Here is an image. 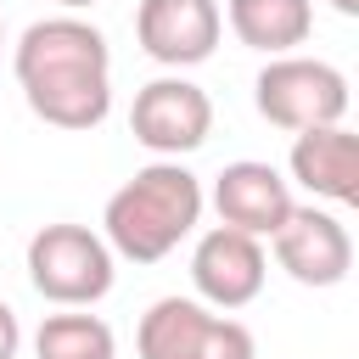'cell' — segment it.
Masks as SVG:
<instances>
[{"label": "cell", "instance_id": "cell-6", "mask_svg": "<svg viewBox=\"0 0 359 359\" xmlns=\"http://www.w3.org/2000/svg\"><path fill=\"white\" fill-rule=\"evenodd\" d=\"M129 135L151 157H185V151H196L213 135V101H208L202 84H191L180 73H163V79H151V84L135 90Z\"/></svg>", "mask_w": 359, "mask_h": 359}, {"label": "cell", "instance_id": "cell-11", "mask_svg": "<svg viewBox=\"0 0 359 359\" xmlns=\"http://www.w3.org/2000/svg\"><path fill=\"white\" fill-rule=\"evenodd\" d=\"M292 180L337 208H353L359 202V140L353 129L342 123H325V129H303L292 135Z\"/></svg>", "mask_w": 359, "mask_h": 359}, {"label": "cell", "instance_id": "cell-17", "mask_svg": "<svg viewBox=\"0 0 359 359\" xmlns=\"http://www.w3.org/2000/svg\"><path fill=\"white\" fill-rule=\"evenodd\" d=\"M0 45H6V22H0Z\"/></svg>", "mask_w": 359, "mask_h": 359}, {"label": "cell", "instance_id": "cell-5", "mask_svg": "<svg viewBox=\"0 0 359 359\" xmlns=\"http://www.w3.org/2000/svg\"><path fill=\"white\" fill-rule=\"evenodd\" d=\"M252 101L275 129L303 135L348 118V79L320 56H269V67L252 84Z\"/></svg>", "mask_w": 359, "mask_h": 359}, {"label": "cell", "instance_id": "cell-16", "mask_svg": "<svg viewBox=\"0 0 359 359\" xmlns=\"http://www.w3.org/2000/svg\"><path fill=\"white\" fill-rule=\"evenodd\" d=\"M62 11H84V6H101V0H56Z\"/></svg>", "mask_w": 359, "mask_h": 359}, {"label": "cell", "instance_id": "cell-14", "mask_svg": "<svg viewBox=\"0 0 359 359\" xmlns=\"http://www.w3.org/2000/svg\"><path fill=\"white\" fill-rule=\"evenodd\" d=\"M17 348H22V325H17V309L0 297V359H17Z\"/></svg>", "mask_w": 359, "mask_h": 359}, {"label": "cell", "instance_id": "cell-8", "mask_svg": "<svg viewBox=\"0 0 359 359\" xmlns=\"http://www.w3.org/2000/svg\"><path fill=\"white\" fill-rule=\"evenodd\" d=\"M269 247L297 286H342L353 269V236L325 208H292L286 224L269 236Z\"/></svg>", "mask_w": 359, "mask_h": 359}, {"label": "cell", "instance_id": "cell-2", "mask_svg": "<svg viewBox=\"0 0 359 359\" xmlns=\"http://www.w3.org/2000/svg\"><path fill=\"white\" fill-rule=\"evenodd\" d=\"M202 180L180 163V157H157L146 168H135L101 208V236L112 247V258L129 264H163L196 224H202Z\"/></svg>", "mask_w": 359, "mask_h": 359}, {"label": "cell", "instance_id": "cell-3", "mask_svg": "<svg viewBox=\"0 0 359 359\" xmlns=\"http://www.w3.org/2000/svg\"><path fill=\"white\" fill-rule=\"evenodd\" d=\"M118 258L90 224H39L28 236V280L56 309H90L112 292Z\"/></svg>", "mask_w": 359, "mask_h": 359}, {"label": "cell", "instance_id": "cell-12", "mask_svg": "<svg viewBox=\"0 0 359 359\" xmlns=\"http://www.w3.org/2000/svg\"><path fill=\"white\" fill-rule=\"evenodd\" d=\"M224 22H230V34L247 50L292 56L314 34V6L309 0H230L224 6Z\"/></svg>", "mask_w": 359, "mask_h": 359}, {"label": "cell", "instance_id": "cell-15", "mask_svg": "<svg viewBox=\"0 0 359 359\" xmlns=\"http://www.w3.org/2000/svg\"><path fill=\"white\" fill-rule=\"evenodd\" d=\"M331 6H337L342 17H359V0H331Z\"/></svg>", "mask_w": 359, "mask_h": 359}, {"label": "cell", "instance_id": "cell-13", "mask_svg": "<svg viewBox=\"0 0 359 359\" xmlns=\"http://www.w3.org/2000/svg\"><path fill=\"white\" fill-rule=\"evenodd\" d=\"M34 359H118V337L101 314L84 309L45 314L34 331Z\"/></svg>", "mask_w": 359, "mask_h": 359}, {"label": "cell", "instance_id": "cell-4", "mask_svg": "<svg viewBox=\"0 0 359 359\" xmlns=\"http://www.w3.org/2000/svg\"><path fill=\"white\" fill-rule=\"evenodd\" d=\"M140 359H258V342L241 320L213 314L196 297H157L135 331Z\"/></svg>", "mask_w": 359, "mask_h": 359}, {"label": "cell", "instance_id": "cell-7", "mask_svg": "<svg viewBox=\"0 0 359 359\" xmlns=\"http://www.w3.org/2000/svg\"><path fill=\"white\" fill-rule=\"evenodd\" d=\"M264 275H269V258H264V241L247 236V230H230V224H213L202 230L196 252H191V286L208 309H247L258 292H264Z\"/></svg>", "mask_w": 359, "mask_h": 359}, {"label": "cell", "instance_id": "cell-1", "mask_svg": "<svg viewBox=\"0 0 359 359\" xmlns=\"http://www.w3.org/2000/svg\"><path fill=\"white\" fill-rule=\"evenodd\" d=\"M11 73H17V90H22L28 112L50 129L84 135V129L107 123V112H112L107 34L84 17H73V11L28 22L17 50H11Z\"/></svg>", "mask_w": 359, "mask_h": 359}, {"label": "cell", "instance_id": "cell-9", "mask_svg": "<svg viewBox=\"0 0 359 359\" xmlns=\"http://www.w3.org/2000/svg\"><path fill=\"white\" fill-rule=\"evenodd\" d=\"M219 34H224L219 0H140V11H135L140 50L174 73L208 62L219 50Z\"/></svg>", "mask_w": 359, "mask_h": 359}, {"label": "cell", "instance_id": "cell-10", "mask_svg": "<svg viewBox=\"0 0 359 359\" xmlns=\"http://www.w3.org/2000/svg\"><path fill=\"white\" fill-rule=\"evenodd\" d=\"M213 208H219V224L247 230V236L264 241V236H275L286 224V213L297 202H292V180H280V168H269L258 157H241V163H224L219 168Z\"/></svg>", "mask_w": 359, "mask_h": 359}]
</instances>
